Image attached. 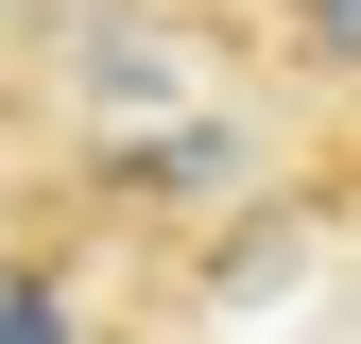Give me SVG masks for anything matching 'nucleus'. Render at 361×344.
<instances>
[{"label":"nucleus","mask_w":361,"mask_h":344,"mask_svg":"<svg viewBox=\"0 0 361 344\" xmlns=\"http://www.w3.org/2000/svg\"><path fill=\"white\" fill-rule=\"evenodd\" d=\"M0 344H86V241L52 190H0Z\"/></svg>","instance_id":"nucleus-1"},{"label":"nucleus","mask_w":361,"mask_h":344,"mask_svg":"<svg viewBox=\"0 0 361 344\" xmlns=\"http://www.w3.org/2000/svg\"><path fill=\"white\" fill-rule=\"evenodd\" d=\"M276 35H293L310 86H361V0H276Z\"/></svg>","instance_id":"nucleus-2"},{"label":"nucleus","mask_w":361,"mask_h":344,"mask_svg":"<svg viewBox=\"0 0 361 344\" xmlns=\"http://www.w3.org/2000/svg\"><path fill=\"white\" fill-rule=\"evenodd\" d=\"M52 35H69V0H0V86H35V69H52Z\"/></svg>","instance_id":"nucleus-3"}]
</instances>
